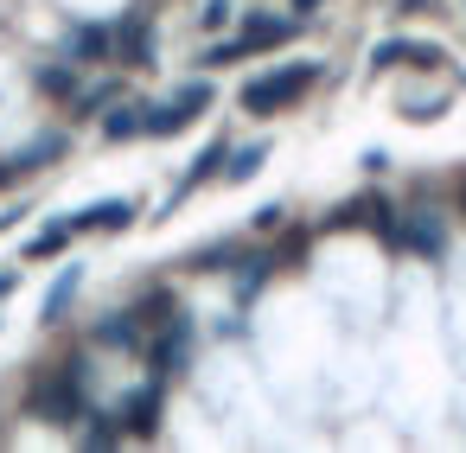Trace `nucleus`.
I'll use <instances>...</instances> for the list:
<instances>
[{
	"instance_id": "f257e3e1",
	"label": "nucleus",
	"mask_w": 466,
	"mask_h": 453,
	"mask_svg": "<svg viewBox=\"0 0 466 453\" xmlns=\"http://www.w3.org/2000/svg\"><path fill=\"white\" fill-rule=\"evenodd\" d=\"M84 364H90V357H84V351H71L65 364L39 370V377L26 383V408H33L39 421H52V428L84 421V408H90V370H84Z\"/></svg>"
},
{
	"instance_id": "f03ea898",
	"label": "nucleus",
	"mask_w": 466,
	"mask_h": 453,
	"mask_svg": "<svg viewBox=\"0 0 466 453\" xmlns=\"http://www.w3.org/2000/svg\"><path fill=\"white\" fill-rule=\"evenodd\" d=\"M319 77H326V71L307 65V58H300V65H275V71H262V77H249V84L237 90V109H243V116H281V109H294Z\"/></svg>"
},
{
	"instance_id": "7ed1b4c3",
	"label": "nucleus",
	"mask_w": 466,
	"mask_h": 453,
	"mask_svg": "<svg viewBox=\"0 0 466 453\" xmlns=\"http://www.w3.org/2000/svg\"><path fill=\"white\" fill-rule=\"evenodd\" d=\"M192 345H198V319L186 313V307H173L154 332H147V364H154V377H186V364H192Z\"/></svg>"
},
{
	"instance_id": "20e7f679",
	"label": "nucleus",
	"mask_w": 466,
	"mask_h": 453,
	"mask_svg": "<svg viewBox=\"0 0 466 453\" xmlns=\"http://www.w3.org/2000/svg\"><path fill=\"white\" fill-rule=\"evenodd\" d=\"M211 103H218V90H211L205 77L179 84L167 103H154V109H147V141H173V135H186V128H192V122L211 109Z\"/></svg>"
},
{
	"instance_id": "39448f33",
	"label": "nucleus",
	"mask_w": 466,
	"mask_h": 453,
	"mask_svg": "<svg viewBox=\"0 0 466 453\" xmlns=\"http://www.w3.org/2000/svg\"><path fill=\"white\" fill-rule=\"evenodd\" d=\"M441 65H447V52H441L434 39L396 33V39H377V45H370V71H441Z\"/></svg>"
},
{
	"instance_id": "423d86ee",
	"label": "nucleus",
	"mask_w": 466,
	"mask_h": 453,
	"mask_svg": "<svg viewBox=\"0 0 466 453\" xmlns=\"http://www.w3.org/2000/svg\"><path fill=\"white\" fill-rule=\"evenodd\" d=\"M160 408H167V377H147V383L128 389V402L116 408V415H122V434H128V440H154V434H160Z\"/></svg>"
},
{
	"instance_id": "0eeeda50",
	"label": "nucleus",
	"mask_w": 466,
	"mask_h": 453,
	"mask_svg": "<svg viewBox=\"0 0 466 453\" xmlns=\"http://www.w3.org/2000/svg\"><path fill=\"white\" fill-rule=\"evenodd\" d=\"M154 52H160L154 20H147L141 7H128V14L116 20V65H122V71H147V65H154Z\"/></svg>"
},
{
	"instance_id": "6e6552de",
	"label": "nucleus",
	"mask_w": 466,
	"mask_h": 453,
	"mask_svg": "<svg viewBox=\"0 0 466 453\" xmlns=\"http://www.w3.org/2000/svg\"><path fill=\"white\" fill-rule=\"evenodd\" d=\"M65 58L71 65H116V20H77L65 33Z\"/></svg>"
},
{
	"instance_id": "1a4fd4ad",
	"label": "nucleus",
	"mask_w": 466,
	"mask_h": 453,
	"mask_svg": "<svg viewBox=\"0 0 466 453\" xmlns=\"http://www.w3.org/2000/svg\"><path fill=\"white\" fill-rule=\"evenodd\" d=\"M294 33H300V14L288 7V14H249L237 39L249 45V58H268V52H281V45H288Z\"/></svg>"
},
{
	"instance_id": "9d476101",
	"label": "nucleus",
	"mask_w": 466,
	"mask_h": 453,
	"mask_svg": "<svg viewBox=\"0 0 466 453\" xmlns=\"http://www.w3.org/2000/svg\"><path fill=\"white\" fill-rule=\"evenodd\" d=\"M135 217H141V205L135 198H96V205H84V211H71V224H77V237H122V230H135Z\"/></svg>"
},
{
	"instance_id": "9b49d317",
	"label": "nucleus",
	"mask_w": 466,
	"mask_h": 453,
	"mask_svg": "<svg viewBox=\"0 0 466 453\" xmlns=\"http://www.w3.org/2000/svg\"><path fill=\"white\" fill-rule=\"evenodd\" d=\"M90 345H96V351H147V319H141V307H135V313H103V319L90 326Z\"/></svg>"
},
{
	"instance_id": "f8f14e48",
	"label": "nucleus",
	"mask_w": 466,
	"mask_h": 453,
	"mask_svg": "<svg viewBox=\"0 0 466 453\" xmlns=\"http://www.w3.org/2000/svg\"><path fill=\"white\" fill-rule=\"evenodd\" d=\"M402 256L441 262V256H447V224H441L434 211H409V217H402Z\"/></svg>"
},
{
	"instance_id": "ddd939ff",
	"label": "nucleus",
	"mask_w": 466,
	"mask_h": 453,
	"mask_svg": "<svg viewBox=\"0 0 466 453\" xmlns=\"http://www.w3.org/2000/svg\"><path fill=\"white\" fill-rule=\"evenodd\" d=\"M52 160H65V135H58V128H46V135H33V141H20V147L7 154V166H14V179H26V173H46Z\"/></svg>"
},
{
	"instance_id": "4468645a",
	"label": "nucleus",
	"mask_w": 466,
	"mask_h": 453,
	"mask_svg": "<svg viewBox=\"0 0 466 453\" xmlns=\"http://www.w3.org/2000/svg\"><path fill=\"white\" fill-rule=\"evenodd\" d=\"M243 256H249V249H243L237 237H218V243H198V249H186V256H179V268H192V275H230Z\"/></svg>"
},
{
	"instance_id": "2eb2a0df",
	"label": "nucleus",
	"mask_w": 466,
	"mask_h": 453,
	"mask_svg": "<svg viewBox=\"0 0 466 453\" xmlns=\"http://www.w3.org/2000/svg\"><path fill=\"white\" fill-rule=\"evenodd\" d=\"M96 135H103L109 147H128V141H141V135H147V103H116V109H103Z\"/></svg>"
},
{
	"instance_id": "dca6fc26",
	"label": "nucleus",
	"mask_w": 466,
	"mask_h": 453,
	"mask_svg": "<svg viewBox=\"0 0 466 453\" xmlns=\"http://www.w3.org/2000/svg\"><path fill=\"white\" fill-rule=\"evenodd\" d=\"M281 262H275V249H249L237 268H230V287H237V307H249L262 287H268V275H275Z\"/></svg>"
},
{
	"instance_id": "f3484780",
	"label": "nucleus",
	"mask_w": 466,
	"mask_h": 453,
	"mask_svg": "<svg viewBox=\"0 0 466 453\" xmlns=\"http://www.w3.org/2000/svg\"><path fill=\"white\" fill-rule=\"evenodd\" d=\"M84 65H71V58H52V65H33V90L39 96H52V103H71L77 90H84V77H77Z\"/></svg>"
},
{
	"instance_id": "a211bd4d",
	"label": "nucleus",
	"mask_w": 466,
	"mask_h": 453,
	"mask_svg": "<svg viewBox=\"0 0 466 453\" xmlns=\"http://www.w3.org/2000/svg\"><path fill=\"white\" fill-rule=\"evenodd\" d=\"M224 154H230V141H211V147H205V154H198V160L186 166V179L173 186V198H167V205H179V198H192L198 186H211V179H224Z\"/></svg>"
},
{
	"instance_id": "6ab92c4d",
	"label": "nucleus",
	"mask_w": 466,
	"mask_h": 453,
	"mask_svg": "<svg viewBox=\"0 0 466 453\" xmlns=\"http://www.w3.org/2000/svg\"><path fill=\"white\" fill-rule=\"evenodd\" d=\"M71 243H77V224H71V217H52V224H39V230L26 237L20 256H26V262H52V256H65Z\"/></svg>"
},
{
	"instance_id": "aec40b11",
	"label": "nucleus",
	"mask_w": 466,
	"mask_h": 453,
	"mask_svg": "<svg viewBox=\"0 0 466 453\" xmlns=\"http://www.w3.org/2000/svg\"><path fill=\"white\" fill-rule=\"evenodd\" d=\"M77 287H84V268H77V262H65V268H58V281H52V287H46V300H39V319H46V326H65V313H71Z\"/></svg>"
},
{
	"instance_id": "412c9836",
	"label": "nucleus",
	"mask_w": 466,
	"mask_h": 453,
	"mask_svg": "<svg viewBox=\"0 0 466 453\" xmlns=\"http://www.w3.org/2000/svg\"><path fill=\"white\" fill-rule=\"evenodd\" d=\"M128 434H122V415H109V408H84V428H77V447H90V453H109V447H122Z\"/></svg>"
},
{
	"instance_id": "4be33fe9",
	"label": "nucleus",
	"mask_w": 466,
	"mask_h": 453,
	"mask_svg": "<svg viewBox=\"0 0 466 453\" xmlns=\"http://www.w3.org/2000/svg\"><path fill=\"white\" fill-rule=\"evenodd\" d=\"M262 160H268V141L230 147V154H224V186H243V179H256V173H262Z\"/></svg>"
},
{
	"instance_id": "5701e85b",
	"label": "nucleus",
	"mask_w": 466,
	"mask_h": 453,
	"mask_svg": "<svg viewBox=\"0 0 466 453\" xmlns=\"http://www.w3.org/2000/svg\"><path fill=\"white\" fill-rule=\"evenodd\" d=\"M116 103H122V96H116V84H84L65 109H71L77 122H96V116H103V109H116Z\"/></svg>"
},
{
	"instance_id": "b1692460",
	"label": "nucleus",
	"mask_w": 466,
	"mask_h": 453,
	"mask_svg": "<svg viewBox=\"0 0 466 453\" xmlns=\"http://www.w3.org/2000/svg\"><path fill=\"white\" fill-rule=\"evenodd\" d=\"M243 58H249V45H243V39H211V45L198 52V65H205V71H224V65H243Z\"/></svg>"
},
{
	"instance_id": "393cba45",
	"label": "nucleus",
	"mask_w": 466,
	"mask_h": 453,
	"mask_svg": "<svg viewBox=\"0 0 466 453\" xmlns=\"http://www.w3.org/2000/svg\"><path fill=\"white\" fill-rule=\"evenodd\" d=\"M307 249H313V230H288L281 243H275V262L288 268V262H307Z\"/></svg>"
},
{
	"instance_id": "a878e982",
	"label": "nucleus",
	"mask_w": 466,
	"mask_h": 453,
	"mask_svg": "<svg viewBox=\"0 0 466 453\" xmlns=\"http://www.w3.org/2000/svg\"><path fill=\"white\" fill-rule=\"evenodd\" d=\"M230 14H237L230 0H205V7H198V26H205V33H224V26H230Z\"/></svg>"
},
{
	"instance_id": "bb28decb",
	"label": "nucleus",
	"mask_w": 466,
	"mask_h": 453,
	"mask_svg": "<svg viewBox=\"0 0 466 453\" xmlns=\"http://www.w3.org/2000/svg\"><path fill=\"white\" fill-rule=\"evenodd\" d=\"M281 224H288V205H262V211L249 217V230H262V237H275Z\"/></svg>"
},
{
	"instance_id": "cd10ccee",
	"label": "nucleus",
	"mask_w": 466,
	"mask_h": 453,
	"mask_svg": "<svg viewBox=\"0 0 466 453\" xmlns=\"http://www.w3.org/2000/svg\"><path fill=\"white\" fill-rule=\"evenodd\" d=\"M441 109H447V103H441V96H421V103H409V109H402V116H409V122H434V116H441Z\"/></svg>"
},
{
	"instance_id": "c85d7f7f",
	"label": "nucleus",
	"mask_w": 466,
	"mask_h": 453,
	"mask_svg": "<svg viewBox=\"0 0 466 453\" xmlns=\"http://www.w3.org/2000/svg\"><path fill=\"white\" fill-rule=\"evenodd\" d=\"M364 173H370V179H377V173H390V154H383V147H370V154H364Z\"/></svg>"
},
{
	"instance_id": "c756f323",
	"label": "nucleus",
	"mask_w": 466,
	"mask_h": 453,
	"mask_svg": "<svg viewBox=\"0 0 466 453\" xmlns=\"http://www.w3.org/2000/svg\"><path fill=\"white\" fill-rule=\"evenodd\" d=\"M20 294V268H0V300H14Z\"/></svg>"
},
{
	"instance_id": "7c9ffc66",
	"label": "nucleus",
	"mask_w": 466,
	"mask_h": 453,
	"mask_svg": "<svg viewBox=\"0 0 466 453\" xmlns=\"http://www.w3.org/2000/svg\"><path fill=\"white\" fill-rule=\"evenodd\" d=\"M319 7H326V0H294V14H300V20H307V14H319Z\"/></svg>"
},
{
	"instance_id": "2f4dec72",
	"label": "nucleus",
	"mask_w": 466,
	"mask_h": 453,
	"mask_svg": "<svg viewBox=\"0 0 466 453\" xmlns=\"http://www.w3.org/2000/svg\"><path fill=\"white\" fill-rule=\"evenodd\" d=\"M396 7H402V14H421V7H428V0H396Z\"/></svg>"
},
{
	"instance_id": "473e14b6",
	"label": "nucleus",
	"mask_w": 466,
	"mask_h": 453,
	"mask_svg": "<svg viewBox=\"0 0 466 453\" xmlns=\"http://www.w3.org/2000/svg\"><path fill=\"white\" fill-rule=\"evenodd\" d=\"M7 179H14V166H7V160H0V186H7Z\"/></svg>"
}]
</instances>
